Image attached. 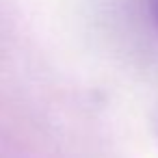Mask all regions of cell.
I'll use <instances>...</instances> for the list:
<instances>
[{
	"label": "cell",
	"mask_w": 158,
	"mask_h": 158,
	"mask_svg": "<svg viewBox=\"0 0 158 158\" xmlns=\"http://www.w3.org/2000/svg\"><path fill=\"white\" fill-rule=\"evenodd\" d=\"M147 13H149L154 28L158 31V0H147Z\"/></svg>",
	"instance_id": "cell-1"
}]
</instances>
